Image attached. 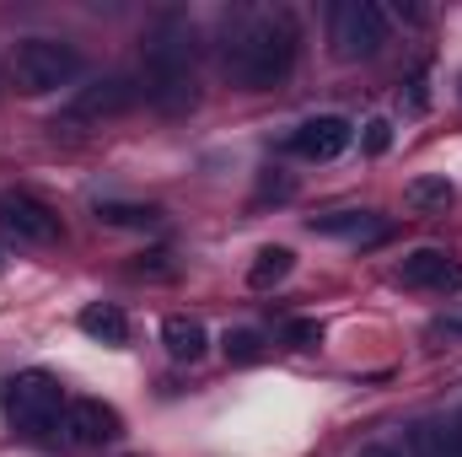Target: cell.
I'll return each mask as SVG.
<instances>
[{
    "label": "cell",
    "mask_w": 462,
    "mask_h": 457,
    "mask_svg": "<svg viewBox=\"0 0 462 457\" xmlns=\"http://www.w3.org/2000/svg\"><path fill=\"white\" fill-rule=\"evenodd\" d=\"M398 280H403L409 291L452 296V291H462V264H457V253H447V247H414V253L398 264Z\"/></svg>",
    "instance_id": "9"
},
{
    "label": "cell",
    "mask_w": 462,
    "mask_h": 457,
    "mask_svg": "<svg viewBox=\"0 0 462 457\" xmlns=\"http://www.w3.org/2000/svg\"><path fill=\"white\" fill-rule=\"evenodd\" d=\"M452 425H457V436H462V415H457V420H452Z\"/></svg>",
    "instance_id": "22"
},
{
    "label": "cell",
    "mask_w": 462,
    "mask_h": 457,
    "mask_svg": "<svg viewBox=\"0 0 462 457\" xmlns=\"http://www.w3.org/2000/svg\"><path fill=\"white\" fill-rule=\"evenodd\" d=\"M0 269H5V264H0Z\"/></svg>",
    "instance_id": "23"
},
{
    "label": "cell",
    "mask_w": 462,
    "mask_h": 457,
    "mask_svg": "<svg viewBox=\"0 0 462 457\" xmlns=\"http://www.w3.org/2000/svg\"><path fill=\"white\" fill-rule=\"evenodd\" d=\"M0 227L11 231L16 242H32V247L60 242V216H54L43 200L22 194V189H5V194H0Z\"/></svg>",
    "instance_id": "7"
},
{
    "label": "cell",
    "mask_w": 462,
    "mask_h": 457,
    "mask_svg": "<svg viewBox=\"0 0 462 457\" xmlns=\"http://www.w3.org/2000/svg\"><path fill=\"white\" fill-rule=\"evenodd\" d=\"M301 27L291 11H242L221 38V76L242 92H269L296 70Z\"/></svg>",
    "instance_id": "1"
},
{
    "label": "cell",
    "mask_w": 462,
    "mask_h": 457,
    "mask_svg": "<svg viewBox=\"0 0 462 457\" xmlns=\"http://www.w3.org/2000/svg\"><path fill=\"white\" fill-rule=\"evenodd\" d=\"M81 70H87V60L65 38H22L11 49V87L22 98H49L60 87H70Z\"/></svg>",
    "instance_id": "4"
},
{
    "label": "cell",
    "mask_w": 462,
    "mask_h": 457,
    "mask_svg": "<svg viewBox=\"0 0 462 457\" xmlns=\"http://www.w3.org/2000/svg\"><path fill=\"white\" fill-rule=\"evenodd\" d=\"M162 344H167V355L172 360H205V350H210V329L199 323V318H189V312H172L167 323H162Z\"/></svg>",
    "instance_id": "13"
},
{
    "label": "cell",
    "mask_w": 462,
    "mask_h": 457,
    "mask_svg": "<svg viewBox=\"0 0 462 457\" xmlns=\"http://www.w3.org/2000/svg\"><path fill=\"white\" fill-rule=\"evenodd\" d=\"M403 200H409L414 210H447V205L457 200V189H452V178L441 173V178H414V183L403 189Z\"/></svg>",
    "instance_id": "17"
},
{
    "label": "cell",
    "mask_w": 462,
    "mask_h": 457,
    "mask_svg": "<svg viewBox=\"0 0 462 457\" xmlns=\"http://www.w3.org/2000/svg\"><path fill=\"white\" fill-rule=\"evenodd\" d=\"M355 457H403V447H393V442H371V447H360Z\"/></svg>",
    "instance_id": "21"
},
{
    "label": "cell",
    "mask_w": 462,
    "mask_h": 457,
    "mask_svg": "<svg viewBox=\"0 0 462 457\" xmlns=\"http://www.w3.org/2000/svg\"><path fill=\"white\" fill-rule=\"evenodd\" d=\"M387 145H393V124H387V118H371V124H365V151L382 156Z\"/></svg>",
    "instance_id": "19"
},
{
    "label": "cell",
    "mask_w": 462,
    "mask_h": 457,
    "mask_svg": "<svg viewBox=\"0 0 462 457\" xmlns=\"http://www.w3.org/2000/svg\"><path fill=\"white\" fill-rule=\"evenodd\" d=\"M221 350H226L231 366H253V360H263V350H269V344H263V334H258V329H231Z\"/></svg>",
    "instance_id": "18"
},
{
    "label": "cell",
    "mask_w": 462,
    "mask_h": 457,
    "mask_svg": "<svg viewBox=\"0 0 462 457\" xmlns=\"http://www.w3.org/2000/svg\"><path fill=\"white\" fill-rule=\"evenodd\" d=\"M118 431H124V420H118V409H108L103 398H70V404H65L60 436H65L70 447H81V452L114 447V442H118Z\"/></svg>",
    "instance_id": "6"
},
{
    "label": "cell",
    "mask_w": 462,
    "mask_h": 457,
    "mask_svg": "<svg viewBox=\"0 0 462 457\" xmlns=\"http://www.w3.org/2000/svg\"><path fill=\"white\" fill-rule=\"evenodd\" d=\"M285 340H296V350H312V344L323 340V329L312 318H301V323H285Z\"/></svg>",
    "instance_id": "20"
},
{
    "label": "cell",
    "mask_w": 462,
    "mask_h": 457,
    "mask_svg": "<svg viewBox=\"0 0 462 457\" xmlns=\"http://www.w3.org/2000/svg\"><path fill=\"white\" fill-rule=\"evenodd\" d=\"M285 145L296 156H307V162H334V156H345L349 145H355V124L345 114H318V118H307V124H296Z\"/></svg>",
    "instance_id": "8"
},
{
    "label": "cell",
    "mask_w": 462,
    "mask_h": 457,
    "mask_svg": "<svg viewBox=\"0 0 462 457\" xmlns=\"http://www.w3.org/2000/svg\"><path fill=\"white\" fill-rule=\"evenodd\" d=\"M140 98H151L156 108H189L194 103V27L167 16L151 43H145V65H140Z\"/></svg>",
    "instance_id": "2"
},
{
    "label": "cell",
    "mask_w": 462,
    "mask_h": 457,
    "mask_svg": "<svg viewBox=\"0 0 462 457\" xmlns=\"http://www.w3.org/2000/svg\"><path fill=\"white\" fill-rule=\"evenodd\" d=\"M312 231H318V237H339V242L371 247V242H387L393 227H387L376 210H334V216H312Z\"/></svg>",
    "instance_id": "10"
},
{
    "label": "cell",
    "mask_w": 462,
    "mask_h": 457,
    "mask_svg": "<svg viewBox=\"0 0 462 457\" xmlns=\"http://www.w3.org/2000/svg\"><path fill=\"white\" fill-rule=\"evenodd\" d=\"M134 98H140V87L118 76V81H103V87L81 92V98L70 103V114H65V118H70V124H81V118H114V114H124Z\"/></svg>",
    "instance_id": "11"
},
{
    "label": "cell",
    "mask_w": 462,
    "mask_h": 457,
    "mask_svg": "<svg viewBox=\"0 0 462 457\" xmlns=\"http://www.w3.org/2000/svg\"><path fill=\"white\" fill-rule=\"evenodd\" d=\"M81 334L97 344H124L129 340V318H124V307H114V302H87L81 307Z\"/></svg>",
    "instance_id": "14"
},
{
    "label": "cell",
    "mask_w": 462,
    "mask_h": 457,
    "mask_svg": "<svg viewBox=\"0 0 462 457\" xmlns=\"http://www.w3.org/2000/svg\"><path fill=\"white\" fill-rule=\"evenodd\" d=\"M65 387H60V377H49V371H11L5 382H0V415L22 431V436H49V431H60V420H65Z\"/></svg>",
    "instance_id": "3"
},
{
    "label": "cell",
    "mask_w": 462,
    "mask_h": 457,
    "mask_svg": "<svg viewBox=\"0 0 462 457\" xmlns=\"http://www.w3.org/2000/svg\"><path fill=\"white\" fill-rule=\"evenodd\" d=\"M328 38L339 60H371L387 43V11L376 0H339L328 5Z\"/></svg>",
    "instance_id": "5"
},
{
    "label": "cell",
    "mask_w": 462,
    "mask_h": 457,
    "mask_svg": "<svg viewBox=\"0 0 462 457\" xmlns=\"http://www.w3.org/2000/svg\"><path fill=\"white\" fill-rule=\"evenodd\" d=\"M291 269H296L291 247H258V258L247 264V285L253 291H274L280 280H291Z\"/></svg>",
    "instance_id": "15"
},
{
    "label": "cell",
    "mask_w": 462,
    "mask_h": 457,
    "mask_svg": "<svg viewBox=\"0 0 462 457\" xmlns=\"http://www.w3.org/2000/svg\"><path fill=\"white\" fill-rule=\"evenodd\" d=\"M403 447L409 457H462V436L452 420H414L403 431Z\"/></svg>",
    "instance_id": "12"
},
{
    "label": "cell",
    "mask_w": 462,
    "mask_h": 457,
    "mask_svg": "<svg viewBox=\"0 0 462 457\" xmlns=\"http://www.w3.org/2000/svg\"><path fill=\"white\" fill-rule=\"evenodd\" d=\"M97 221H103V227H124V231H151V227H162V210H156V205H118V200H103V205H97Z\"/></svg>",
    "instance_id": "16"
}]
</instances>
